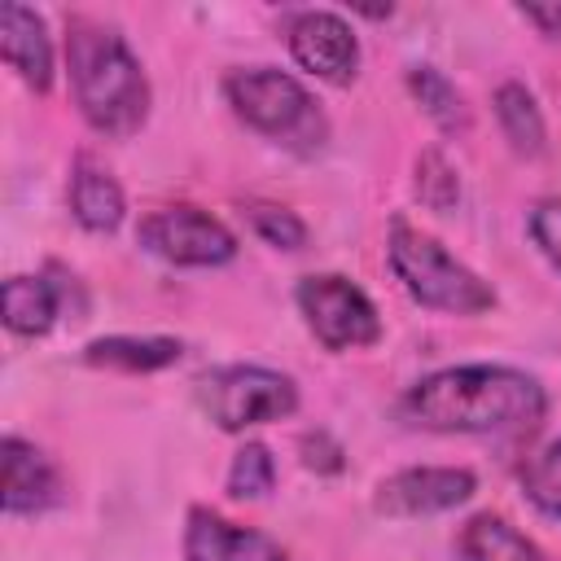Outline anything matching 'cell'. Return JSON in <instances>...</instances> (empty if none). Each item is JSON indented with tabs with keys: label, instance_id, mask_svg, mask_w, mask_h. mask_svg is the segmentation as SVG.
<instances>
[{
	"label": "cell",
	"instance_id": "1",
	"mask_svg": "<svg viewBox=\"0 0 561 561\" xmlns=\"http://www.w3.org/2000/svg\"><path fill=\"white\" fill-rule=\"evenodd\" d=\"M543 412V386L504 364L438 368L403 394V416L438 434H530Z\"/></svg>",
	"mask_w": 561,
	"mask_h": 561
},
{
	"label": "cell",
	"instance_id": "2",
	"mask_svg": "<svg viewBox=\"0 0 561 561\" xmlns=\"http://www.w3.org/2000/svg\"><path fill=\"white\" fill-rule=\"evenodd\" d=\"M66 66H70L75 105L92 131L118 140L140 131V123L149 118V79L118 31L92 18H70Z\"/></svg>",
	"mask_w": 561,
	"mask_h": 561
},
{
	"label": "cell",
	"instance_id": "3",
	"mask_svg": "<svg viewBox=\"0 0 561 561\" xmlns=\"http://www.w3.org/2000/svg\"><path fill=\"white\" fill-rule=\"evenodd\" d=\"M390 272L399 276V285L430 311H447V316H482L495 307V289L465 267L438 237L412 228V224H394L390 241Z\"/></svg>",
	"mask_w": 561,
	"mask_h": 561
},
{
	"label": "cell",
	"instance_id": "4",
	"mask_svg": "<svg viewBox=\"0 0 561 561\" xmlns=\"http://www.w3.org/2000/svg\"><path fill=\"white\" fill-rule=\"evenodd\" d=\"M224 96H228V105L237 110L241 123H250L254 131H263L272 140H285V145L316 149L329 131L316 96L294 75H285L276 66L232 70L224 79Z\"/></svg>",
	"mask_w": 561,
	"mask_h": 561
},
{
	"label": "cell",
	"instance_id": "5",
	"mask_svg": "<svg viewBox=\"0 0 561 561\" xmlns=\"http://www.w3.org/2000/svg\"><path fill=\"white\" fill-rule=\"evenodd\" d=\"M197 399H202L206 416L228 434H241V430L267 425V421H285L298 412L294 377H285L276 368H259V364L215 368L210 377L197 381Z\"/></svg>",
	"mask_w": 561,
	"mask_h": 561
},
{
	"label": "cell",
	"instance_id": "6",
	"mask_svg": "<svg viewBox=\"0 0 561 561\" xmlns=\"http://www.w3.org/2000/svg\"><path fill=\"white\" fill-rule=\"evenodd\" d=\"M294 298H298L307 329L316 333V342L324 351H359L381 337V316H377L373 298L351 276L311 272L298 280Z\"/></svg>",
	"mask_w": 561,
	"mask_h": 561
},
{
	"label": "cell",
	"instance_id": "7",
	"mask_svg": "<svg viewBox=\"0 0 561 561\" xmlns=\"http://www.w3.org/2000/svg\"><path fill=\"white\" fill-rule=\"evenodd\" d=\"M140 245L175 267H219L237 259V237L202 206H162L140 219Z\"/></svg>",
	"mask_w": 561,
	"mask_h": 561
},
{
	"label": "cell",
	"instance_id": "8",
	"mask_svg": "<svg viewBox=\"0 0 561 561\" xmlns=\"http://www.w3.org/2000/svg\"><path fill=\"white\" fill-rule=\"evenodd\" d=\"M478 491L473 469H456V465H421V469H399L390 473L373 504L386 517H430V513H447L456 504H465Z\"/></svg>",
	"mask_w": 561,
	"mask_h": 561
},
{
	"label": "cell",
	"instance_id": "9",
	"mask_svg": "<svg viewBox=\"0 0 561 561\" xmlns=\"http://www.w3.org/2000/svg\"><path fill=\"white\" fill-rule=\"evenodd\" d=\"M289 57L324 79V83H351L355 70H359V39L351 31V22L342 13H329V9H307L289 22Z\"/></svg>",
	"mask_w": 561,
	"mask_h": 561
},
{
	"label": "cell",
	"instance_id": "10",
	"mask_svg": "<svg viewBox=\"0 0 561 561\" xmlns=\"http://www.w3.org/2000/svg\"><path fill=\"white\" fill-rule=\"evenodd\" d=\"M184 561H289V557L263 530L237 526L210 508H188Z\"/></svg>",
	"mask_w": 561,
	"mask_h": 561
},
{
	"label": "cell",
	"instance_id": "11",
	"mask_svg": "<svg viewBox=\"0 0 561 561\" xmlns=\"http://www.w3.org/2000/svg\"><path fill=\"white\" fill-rule=\"evenodd\" d=\"M0 53L26 88H35V92L53 88V44H48V26L35 9L0 4Z\"/></svg>",
	"mask_w": 561,
	"mask_h": 561
},
{
	"label": "cell",
	"instance_id": "12",
	"mask_svg": "<svg viewBox=\"0 0 561 561\" xmlns=\"http://www.w3.org/2000/svg\"><path fill=\"white\" fill-rule=\"evenodd\" d=\"M61 500L57 465L26 438H4V513H44Z\"/></svg>",
	"mask_w": 561,
	"mask_h": 561
},
{
	"label": "cell",
	"instance_id": "13",
	"mask_svg": "<svg viewBox=\"0 0 561 561\" xmlns=\"http://www.w3.org/2000/svg\"><path fill=\"white\" fill-rule=\"evenodd\" d=\"M123 188L118 180L96 167L92 158H79L75 171H70V215L88 228V232H114L123 224Z\"/></svg>",
	"mask_w": 561,
	"mask_h": 561
},
{
	"label": "cell",
	"instance_id": "14",
	"mask_svg": "<svg viewBox=\"0 0 561 561\" xmlns=\"http://www.w3.org/2000/svg\"><path fill=\"white\" fill-rule=\"evenodd\" d=\"M180 355H184L180 337H136V333L96 337L83 346V364L110 368V373H158V368H171Z\"/></svg>",
	"mask_w": 561,
	"mask_h": 561
},
{
	"label": "cell",
	"instance_id": "15",
	"mask_svg": "<svg viewBox=\"0 0 561 561\" xmlns=\"http://www.w3.org/2000/svg\"><path fill=\"white\" fill-rule=\"evenodd\" d=\"M0 311L13 333L39 337L53 329V320L61 311V289L48 276H9L0 289Z\"/></svg>",
	"mask_w": 561,
	"mask_h": 561
},
{
	"label": "cell",
	"instance_id": "16",
	"mask_svg": "<svg viewBox=\"0 0 561 561\" xmlns=\"http://www.w3.org/2000/svg\"><path fill=\"white\" fill-rule=\"evenodd\" d=\"M465 561H548L535 539H526L517 526H508L500 513H478L460 530Z\"/></svg>",
	"mask_w": 561,
	"mask_h": 561
},
{
	"label": "cell",
	"instance_id": "17",
	"mask_svg": "<svg viewBox=\"0 0 561 561\" xmlns=\"http://www.w3.org/2000/svg\"><path fill=\"white\" fill-rule=\"evenodd\" d=\"M495 118H500V131L504 140L522 153V158H535L543 153V140H548V127H543V114H539V101L526 92V83L508 79L495 88Z\"/></svg>",
	"mask_w": 561,
	"mask_h": 561
},
{
	"label": "cell",
	"instance_id": "18",
	"mask_svg": "<svg viewBox=\"0 0 561 561\" xmlns=\"http://www.w3.org/2000/svg\"><path fill=\"white\" fill-rule=\"evenodd\" d=\"M408 92H412L416 105L438 123V131H447V136H465V131H469V105H465V96L456 92V83H451L443 70H434V66H412V70H408Z\"/></svg>",
	"mask_w": 561,
	"mask_h": 561
},
{
	"label": "cell",
	"instance_id": "19",
	"mask_svg": "<svg viewBox=\"0 0 561 561\" xmlns=\"http://www.w3.org/2000/svg\"><path fill=\"white\" fill-rule=\"evenodd\" d=\"M522 491L526 500L543 513L561 522V438L543 443L526 465H522Z\"/></svg>",
	"mask_w": 561,
	"mask_h": 561
},
{
	"label": "cell",
	"instance_id": "20",
	"mask_svg": "<svg viewBox=\"0 0 561 561\" xmlns=\"http://www.w3.org/2000/svg\"><path fill=\"white\" fill-rule=\"evenodd\" d=\"M276 486V460L263 443H245L228 465V495L232 500H263Z\"/></svg>",
	"mask_w": 561,
	"mask_h": 561
},
{
	"label": "cell",
	"instance_id": "21",
	"mask_svg": "<svg viewBox=\"0 0 561 561\" xmlns=\"http://www.w3.org/2000/svg\"><path fill=\"white\" fill-rule=\"evenodd\" d=\"M245 219L276 250H302L307 245V224L294 210L276 206V202H245Z\"/></svg>",
	"mask_w": 561,
	"mask_h": 561
},
{
	"label": "cell",
	"instance_id": "22",
	"mask_svg": "<svg viewBox=\"0 0 561 561\" xmlns=\"http://www.w3.org/2000/svg\"><path fill=\"white\" fill-rule=\"evenodd\" d=\"M416 197H421L430 210H447V206H456V197H460V180H456L451 162H447L438 149H425V153L416 158Z\"/></svg>",
	"mask_w": 561,
	"mask_h": 561
},
{
	"label": "cell",
	"instance_id": "23",
	"mask_svg": "<svg viewBox=\"0 0 561 561\" xmlns=\"http://www.w3.org/2000/svg\"><path fill=\"white\" fill-rule=\"evenodd\" d=\"M530 237L543 250V259L561 272V197H543L530 210Z\"/></svg>",
	"mask_w": 561,
	"mask_h": 561
},
{
	"label": "cell",
	"instance_id": "24",
	"mask_svg": "<svg viewBox=\"0 0 561 561\" xmlns=\"http://www.w3.org/2000/svg\"><path fill=\"white\" fill-rule=\"evenodd\" d=\"M298 451H302V465L316 473H342L346 469V451L329 430H307L298 438Z\"/></svg>",
	"mask_w": 561,
	"mask_h": 561
},
{
	"label": "cell",
	"instance_id": "25",
	"mask_svg": "<svg viewBox=\"0 0 561 561\" xmlns=\"http://www.w3.org/2000/svg\"><path fill=\"white\" fill-rule=\"evenodd\" d=\"M522 18H526V22H535L548 39H557V44H561V0H557V4H522Z\"/></svg>",
	"mask_w": 561,
	"mask_h": 561
}]
</instances>
